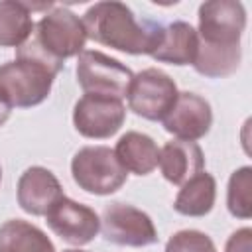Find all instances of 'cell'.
<instances>
[{
	"label": "cell",
	"instance_id": "1",
	"mask_svg": "<svg viewBox=\"0 0 252 252\" xmlns=\"http://www.w3.org/2000/svg\"><path fill=\"white\" fill-rule=\"evenodd\" d=\"M246 28L244 6L236 0H209L199 6V47L193 67L199 75L219 79L240 65V37Z\"/></svg>",
	"mask_w": 252,
	"mask_h": 252
},
{
	"label": "cell",
	"instance_id": "2",
	"mask_svg": "<svg viewBox=\"0 0 252 252\" xmlns=\"http://www.w3.org/2000/svg\"><path fill=\"white\" fill-rule=\"evenodd\" d=\"M87 37L130 55H152L161 37V26L150 20L138 22L132 10L122 2H96L85 16Z\"/></svg>",
	"mask_w": 252,
	"mask_h": 252
},
{
	"label": "cell",
	"instance_id": "3",
	"mask_svg": "<svg viewBox=\"0 0 252 252\" xmlns=\"http://www.w3.org/2000/svg\"><path fill=\"white\" fill-rule=\"evenodd\" d=\"M30 39L49 61L63 65L65 59L83 53L87 32L79 16L57 6L33 26Z\"/></svg>",
	"mask_w": 252,
	"mask_h": 252
},
{
	"label": "cell",
	"instance_id": "4",
	"mask_svg": "<svg viewBox=\"0 0 252 252\" xmlns=\"http://www.w3.org/2000/svg\"><path fill=\"white\" fill-rule=\"evenodd\" d=\"M73 181L87 193L110 195L116 193L128 177L114 150L106 146H85L71 159Z\"/></svg>",
	"mask_w": 252,
	"mask_h": 252
},
{
	"label": "cell",
	"instance_id": "5",
	"mask_svg": "<svg viewBox=\"0 0 252 252\" xmlns=\"http://www.w3.org/2000/svg\"><path fill=\"white\" fill-rule=\"evenodd\" d=\"M53 77L55 73L47 65L28 57H16L0 65V91L12 106L30 108L49 96Z\"/></svg>",
	"mask_w": 252,
	"mask_h": 252
},
{
	"label": "cell",
	"instance_id": "6",
	"mask_svg": "<svg viewBox=\"0 0 252 252\" xmlns=\"http://www.w3.org/2000/svg\"><path fill=\"white\" fill-rule=\"evenodd\" d=\"M77 81L85 93L104 94L122 100L128 94L134 73L118 59L104 55L102 51L83 49L77 59Z\"/></svg>",
	"mask_w": 252,
	"mask_h": 252
},
{
	"label": "cell",
	"instance_id": "7",
	"mask_svg": "<svg viewBox=\"0 0 252 252\" xmlns=\"http://www.w3.org/2000/svg\"><path fill=\"white\" fill-rule=\"evenodd\" d=\"M128 106L134 114L146 120H163L177 98V87L173 79L156 69H144L132 77L128 89Z\"/></svg>",
	"mask_w": 252,
	"mask_h": 252
},
{
	"label": "cell",
	"instance_id": "8",
	"mask_svg": "<svg viewBox=\"0 0 252 252\" xmlns=\"http://www.w3.org/2000/svg\"><path fill=\"white\" fill-rule=\"evenodd\" d=\"M102 236L118 246H150L158 242V230L148 213L126 205L110 203L100 219Z\"/></svg>",
	"mask_w": 252,
	"mask_h": 252
},
{
	"label": "cell",
	"instance_id": "9",
	"mask_svg": "<svg viewBox=\"0 0 252 252\" xmlns=\"http://www.w3.org/2000/svg\"><path fill=\"white\" fill-rule=\"evenodd\" d=\"M126 108L122 100L104 96V94H91L85 93L73 108V124L75 130L93 140H104L114 136L120 126L124 124Z\"/></svg>",
	"mask_w": 252,
	"mask_h": 252
},
{
	"label": "cell",
	"instance_id": "10",
	"mask_svg": "<svg viewBox=\"0 0 252 252\" xmlns=\"http://www.w3.org/2000/svg\"><path fill=\"white\" fill-rule=\"evenodd\" d=\"M45 219L49 228L61 240L73 246L89 244L100 230L98 215L91 207L81 205L65 195L47 211Z\"/></svg>",
	"mask_w": 252,
	"mask_h": 252
},
{
	"label": "cell",
	"instance_id": "11",
	"mask_svg": "<svg viewBox=\"0 0 252 252\" xmlns=\"http://www.w3.org/2000/svg\"><path fill=\"white\" fill-rule=\"evenodd\" d=\"M161 122L165 132L173 134L177 140L195 142L211 130L213 110L203 96L185 91V93H177L171 110L165 114Z\"/></svg>",
	"mask_w": 252,
	"mask_h": 252
},
{
	"label": "cell",
	"instance_id": "12",
	"mask_svg": "<svg viewBox=\"0 0 252 252\" xmlns=\"http://www.w3.org/2000/svg\"><path fill=\"white\" fill-rule=\"evenodd\" d=\"M61 197L59 179L41 165L28 167L18 181V205L33 217H45Z\"/></svg>",
	"mask_w": 252,
	"mask_h": 252
},
{
	"label": "cell",
	"instance_id": "13",
	"mask_svg": "<svg viewBox=\"0 0 252 252\" xmlns=\"http://www.w3.org/2000/svg\"><path fill=\"white\" fill-rule=\"evenodd\" d=\"M158 165H159L161 175L169 183L183 185L185 181H189L191 177L203 171L205 156L195 142L171 140L159 150Z\"/></svg>",
	"mask_w": 252,
	"mask_h": 252
},
{
	"label": "cell",
	"instance_id": "14",
	"mask_svg": "<svg viewBox=\"0 0 252 252\" xmlns=\"http://www.w3.org/2000/svg\"><path fill=\"white\" fill-rule=\"evenodd\" d=\"M199 47V35L187 22H173L161 30L158 47L152 51V57L161 63L171 65H193Z\"/></svg>",
	"mask_w": 252,
	"mask_h": 252
},
{
	"label": "cell",
	"instance_id": "15",
	"mask_svg": "<svg viewBox=\"0 0 252 252\" xmlns=\"http://www.w3.org/2000/svg\"><path fill=\"white\" fill-rule=\"evenodd\" d=\"M114 154L120 165L136 175H148L158 167L159 148L156 142L142 132H126L116 142Z\"/></svg>",
	"mask_w": 252,
	"mask_h": 252
},
{
	"label": "cell",
	"instance_id": "16",
	"mask_svg": "<svg viewBox=\"0 0 252 252\" xmlns=\"http://www.w3.org/2000/svg\"><path fill=\"white\" fill-rule=\"evenodd\" d=\"M217 199V181L211 173L201 171L185 181L173 201V209L185 217H205Z\"/></svg>",
	"mask_w": 252,
	"mask_h": 252
},
{
	"label": "cell",
	"instance_id": "17",
	"mask_svg": "<svg viewBox=\"0 0 252 252\" xmlns=\"http://www.w3.org/2000/svg\"><path fill=\"white\" fill-rule=\"evenodd\" d=\"M0 252H55V246L35 224L12 219L0 224Z\"/></svg>",
	"mask_w": 252,
	"mask_h": 252
},
{
	"label": "cell",
	"instance_id": "18",
	"mask_svg": "<svg viewBox=\"0 0 252 252\" xmlns=\"http://www.w3.org/2000/svg\"><path fill=\"white\" fill-rule=\"evenodd\" d=\"M33 32L32 12L26 2H0V47H20Z\"/></svg>",
	"mask_w": 252,
	"mask_h": 252
},
{
	"label": "cell",
	"instance_id": "19",
	"mask_svg": "<svg viewBox=\"0 0 252 252\" xmlns=\"http://www.w3.org/2000/svg\"><path fill=\"white\" fill-rule=\"evenodd\" d=\"M228 213L236 219L252 217V167L244 165L232 171L226 189Z\"/></svg>",
	"mask_w": 252,
	"mask_h": 252
},
{
	"label": "cell",
	"instance_id": "20",
	"mask_svg": "<svg viewBox=\"0 0 252 252\" xmlns=\"http://www.w3.org/2000/svg\"><path fill=\"white\" fill-rule=\"evenodd\" d=\"M165 252H217L215 242L201 230H179L175 232L167 244Z\"/></svg>",
	"mask_w": 252,
	"mask_h": 252
},
{
	"label": "cell",
	"instance_id": "21",
	"mask_svg": "<svg viewBox=\"0 0 252 252\" xmlns=\"http://www.w3.org/2000/svg\"><path fill=\"white\" fill-rule=\"evenodd\" d=\"M224 252H252V228L244 226L234 230L226 240Z\"/></svg>",
	"mask_w": 252,
	"mask_h": 252
},
{
	"label": "cell",
	"instance_id": "22",
	"mask_svg": "<svg viewBox=\"0 0 252 252\" xmlns=\"http://www.w3.org/2000/svg\"><path fill=\"white\" fill-rule=\"evenodd\" d=\"M10 112H12V104L8 102L6 94L0 91V126L10 118Z\"/></svg>",
	"mask_w": 252,
	"mask_h": 252
},
{
	"label": "cell",
	"instance_id": "23",
	"mask_svg": "<svg viewBox=\"0 0 252 252\" xmlns=\"http://www.w3.org/2000/svg\"><path fill=\"white\" fill-rule=\"evenodd\" d=\"M63 252H85V250H63Z\"/></svg>",
	"mask_w": 252,
	"mask_h": 252
},
{
	"label": "cell",
	"instance_id": "24",
	"mask_svg": "<svg viewBox=\"0 0 252 252\" xmlns=\"http://www.w3.org/2000/svg\"><path fill=\"white\" fill-rule=\"evenodd\" d=\"M0 181H2V167H0Z\"/></svg>",
	"mask_w": 252,
	"mask_h": 252
}]
</instances>
